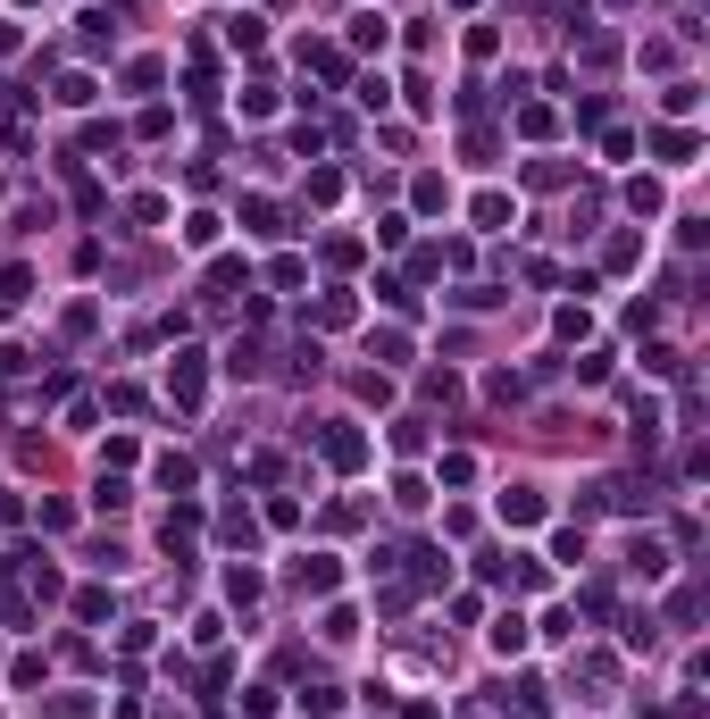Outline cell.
<instances>
[{"mask_svg": "<svg viewBox=\"0 0 710 719\" xmlns=\"http://www.w3.org/2000/svg\"><path fill=\"white\" fill-rule=\"evenodd\" d=\"M493 653H527V619H518V611H502V619H493Z\"/></svg>", "mask_w": 710, "mask_h": 719, "instance_id": "obj_4", "label": "cell"}, {"mask_svg": "<svg viewBox=\"0 0 710 719\" xmlns=\"http://www.w3.org/2000/svg\"><path fill=\"white\" fill-rule=\"evenodd\" d=\"M184 243H193V251H209V243H218V218H209V210H193V218H184Z\"/></svg>", "mask_w": 710, "mask_h": 719, "instance_id": "obj_8", "label": "cell"}, {"mask_svg": "<svg viewBox=\"0 0 710 719\" xmlns=\"http://www.w3.org/2000/svg\"><path fill=\"white\" fill-rule=\"evenodd\" d=\"M694 101H702V84H669V92H660V109H669V118H685Z\"/></svg>", "mask_w": 710, "mask_h": 719, "instance_id": "obj_9", "label": "cell"}, {"mask_svg": "<svg viewBox=\"0 0 710 719\" xmlns=\"http://www.w3.org/2000/svg\"><path fill=\"white\" fill-rule=\"evenodd\" d=\"M201 352H176V368H168V393H176V410H201Z\"/></svg>", "mask_w": 710, "mask_h": 719, "instance_id": "obj_1", "label": "cell"}, {"mask_svg": "<svg viewBox=\"0 0 710 719\" xmlns=\"http://www.w3.org/2000/svg\"><path fill=\"white\" fill-rule=\"evenodd\" d=\"M301 586H310V594L335 586V552H310V561H301Z\"/></svg>", "mask_w": 710, "mask_h": 719, "instance_id": "obj_5", "label": "cell"}, {"mask_svg": "<svg viewBox=\"0 0 710 719\" xmlns=\"http://www.w3.org/2000/svg\"><path fill=\"white\" fill-rule=\"evenodd\" d=\"M376 293H385V310H418V293L401 285V276H376Z\"/></svg>", "mask_w": 710, "mask_h": 719, "instance_id": "obj_11", "label": "cell"}, {"mask_svg": "<svg viewBox=\"0 0 710 719\" xmlns=\"http://www.w3.org/2000/svg\"><path fill=\"white\" fill-rule=\"evenodd\" d=\"M351 51H385V17H351Z\"/></svg>", "mask_w": 710, "mask_h": 719, "instance_id": "obj_7", "label": "cell"}, {"mask_svg": "<svg viewBox=\"0 0 710 719\" xmlns=\"http://www.w3.org/2000/svg\"><path fill=\"white\" fill-rule=\"evenodd\" d=\"M660 159H669V168H685V159H694V134L669 126V134H660Z\"/></svg>", "mask_w": 710, "mask_h": 719, "instance_id": "obj_10", "label": "cell"}, {"mask_svg": "<svg viewBox=\"0 0 710 719\" xmlns=\"http://www.w3.org/2000/svg\"><path fill=\"white\" fill-rule=\"evenodd\" d=\"M627 561H635V569H644V577H660V569H669V552H660V544L644 536V544H635V552H627Z\"/></svg>", "mask_w": 710, "mask_h": 719, "instance_id": "obj_12", "label": "cell"}, {"mask_svg": "<svg viewBox=\"0 0 710 719\" xmlns=\"http://www.w3.org/2000/svg\"><path fill=\"white\" fill-rule=\"evenodd\" d=\"M502 519H510V527H535V519H543V494H535V485H510V494H502Z\"/></svg>", "mask_w": 710, "mask_h": 719, "instance_id": "obj_3", "label": "cell"}, {"mask_svg": "<svg viewBox=\"0 0 710 719\" xmlns=\"http://www.w3.org/2000/svg\"><path fill=\"white\" fill-rule=\"evenodd\" d=\"M126 502H134L126 477H101V485H92V510H126Z\"/></svg>", "mask_w": 710, "mask_h": 719, "instance_id": "obj_6", "label": "cell"}, {"mask_svg": "<svg viewBox=\"0 0 710 719\" xmlns=\"http://www.w3.org/2000/svg\"><path fill=\"white\" fill-rule=\"evenodd\" d=\"M318 444H326V460H335V469H360V460H368V435H360V427H326Z\"/></svg>", "mask_w": 710, "mask_h": 719, "instance_id": "obj_2", "label": "cell"}]
</instances>
